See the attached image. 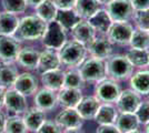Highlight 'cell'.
I'll use <instances>...</instances> for the list:
<instances>
[{"label": "cell", "mask_w": 149, "mask_h": 133, "mask_svg": "<svg viewBox=\"0 0 149 133\" xmlns=\"http://www.w3.org/2000/svg\"><path fill=\"white\" fill-rule=\"evenodd\" d=\"M5 94H6V89L0 87V110L3 108V103H5Z\"/></svg>", "instance_id": "ee69618b"}, {"label": "cell", "mask_w": 149, "mask_h": 133, "mask_svg": "<svg viewBox=\"0 0 149 133\" xmlns=\"http://www.w3.org/2000/svg\"><path fill=\"white\" fill-rule=\"evenodd\" d=\"M22 119L25 122V125L28 131L36 133L38 129L46 121V113L41 109L37 108L36 105L32 108L27 109L25 113L22 114Z\"/></svg>", "instance_id": "ac0fdd59"}, {"label": "cell", "mask_w": 149, "mask_h": 133, "mask_svg": "<svg viewBox=\"0 0 149 133\" xmlns=\"http://www.w3.org/2000/svg\"><path fill=\"white\" fill-rule=\"evenodd\" d=\"M13 88L25 96L33 94L38 90L37 76H33L31 72H24L16 79Z\"/></svg>", "instance_id": "5bb4252c"}, {"label": "cell", "mask_w": 149, "mask_h": 133, "mask_svg": "<svg viewBox=\"0 0 149 133\" xmlns=\"http://www.w3.org/2000/svg\"><path fill=\"white\" fill-rule=\"evenodd\" d=\"M47 22L38 16H27L19 21V25L13 34L20 41H37L44 37Z\"/></svg>", "instance_id": "6da1fadb"}, {"label": "cell", "mask_w": 149, "mask_h": 133, "mask_svg": "<svg viewBox=\"0 0 149 133\" xmlns=\"http://www.w3.org/2000/svg\"><path fill=\"white\" fill-rule=\"evenodd\" d=\"M87 52L93 58H98L101 60H107L112 53V43L107 37L100 36L95 38L86 45Z\"/></svg>", "instance_id": "7c38bea8"}, {"label": "cell", "mask_w": 149, "mask_h": 133, "mask_svg": "<svg viewBox=\"0 0 149 133\" xmlns=\"http://www.w3.org/2000/svg\"><path fill=\"white\" fill-rule=\"evenodd\" d=\"M148 101H149V100H148Z\"/></svg>", "instance_id": "816d5d0a"}, {"label": "cell", "mask_w": 149, "mask_h": 133, "mask_svg": "<svg viewBox=\"0 0 149 133\" xmlns=\"http://www.w3.org/2000/svg\"><path fill=\"white\" fill-rule=\"evenodd\" d=\"M56 123L61 129H79L84 124V119L76 108H65L56 116Z\"/></svg>", "instance_id": "4fadbf2b"}, {"label": "cell", "mask_w": 149, "mask_h": 133, "mask_svg": "<svg viewBox=\"0 0 149 133\" xmlns=\"http://www.w3.org/2000/svg\"><path fill=\"white\" fill-rule=\"evenodd\" d=\"M96 133H121L115 124H102L96 130Z\"/></svg>", "instance_id": "60d3db41"}, {"label": "cell", "mask_w": 149, "mask_h": 133, "mask_svg": "<svg viewBox=\"0 0 149 133\" xmlns=\"http://www.w3.org/2000/svg\"><path fill=\"white\" fill-rule=\"evenodd\" d=\"M98 1H99L100 5H106V6H107L108 3H110V2L113 1V0H98Z\"/></svg>", "instance_id": "7dc6e473"}, {"label": "cell", "mask_w": 149, "mask_h": 133, "mask_svg": "<svg viewBox=\"0 0 149 133\" xmlns=\"http://www.w3.org/2000/svg\"><path fill=\"white\" fill-rule=\"evenodd\" d=\"M145 133H149V123L146 124V129H145Z\"/></svg>", "instance_id": "c3c4849f"}, {"label": "cell", "mask_w": 149, "mask_h": 133, "mask_svg": "<svg viewBox=\"0 0 149 133\" xmlns=\"http://www.w3.org/2000/svg\"><path fill=\"white\" fill-rule=\"evenodd\" d=\"M58 10H70L74 9L76 0H52Z\"/></svg>", "instance_id": "ab89813d"}, {"label": "cell", "mask_w": 149, "mask_h": 133, "mask_svg": "<svg viewBox=\"0 0 149 133\" xmlns=\"http://www.w3.org/2000/svg\"><path fill=\"white\" fill-rule=\"evenodd\" d=\"M62 133H85V132L79 127V129H67V130H65Z\"/></svg>", "instance_id": "bcb514c9"}, {"label": "cell", "mask_w": 149, "mask_h": 133, "mask_svg": "<svg viewBox=\"0 0 149 133\" xmlns=\"http://www.w3.org/2000/svg\"><path fill=\"white\" fill-rule=\"evenodd\" d=\"M65 71L60 69L50 70L41 73V82L44 88L50 89L52 91H59L63 87Z\"/></svg>", "instance_id": "7402d4cb"}, {"label": "cell", "mask_w": 149, "mask_h": 133, "mask_svg": "<svg viewBox=\"0 0 149 133\" xmlns=\"http://www.w3.org/2000/svg\"><path fill=\"white\" fill-rule=\"evenodd\" d=\"M5 124H6V115L0 111V133H5Z\"/></svg>", "instance_id": "7bdbcfd3"}, {"label": "cell", "mask_w": 149, "mask_h": 133, "mask_svg": "<svg viewBox=\"0 0 149 133\" xmlns=\"http://www.w3.org/2000/svg\"><path fill=\"white\" fill-rule=\"evenodd\" d=\"M121 88L116 80L104 79L96 83L95 87V96L102 103H113L117 101L120 95Z\"/></svg>", "instance_id": "8992f818"}, {"label": "cell", "mask_w": 149, "mask_h": 133, "mask_svg": "<svg viewBox=\"0 0 149 133\" xmlns=\"http://www.w3.org/2000/svg\"><path fill=\"white\" fill-rule=\"evenodd\" d=\"M126 58L135 68H145L149 64V50H140V49H134L127 51Z\"/></svg>", "instance_id": "4dcf8cb0"}, {"label": "cell", "mask_w": 149, "mask_h": 133, "mask_svg": "<svg viewBox=\"0 0 149 133\" xmlns=\"http://www.w3.org/2000/svg\"><path fill=\"white\" fill-rule=\"evenodd\" d=\"M56 20L65 28L66 31H70L81 19L74 9H70V10H58Z\"/></svg>", "instance_id": "1f68e13d"}, {"label": "cell", "mask_w": 149, "mask_h": 133, "mask_svg": "<svg viewBox=\"0 0 149 133\" xmlns=\"http://www.w3.org/2000/svg\"><path fill=\"white\" fill-rule=\"evenodd\" d=\"M20 40L15 36L0 33V61L1 62H16L19 52L21 50Z\"/></svg>", "instance_id": "30bf717a"}, {"label": "cell", "mask_w": 149, "mask_h": 133, "mask_svg": "<svg viewBox=\"0 0 149 133\" xmlns=\"http://www.w3.org/2000/svg\"><path fill=\"white\" fill-rule=\"evenodd\" d=\"M129 44L134 49L149 50V31H145L140 29L134 30Z\"/></svg>", "instance_id": "836d02e7"}, {"label": "cell", "mask_w": 149, "mask_h": 133, "mask_svg": "<svg viewBox=\"0 0 149 133\" xmlns=\"http://www.w3.org/2000/svg\"><path fill=\"white\" fill-rule=\"evenodd\" d=\"M60 62L69 68L79 67L86 59L87 48L85 44L76 40H67L66 43L58 50Z\"/></svg>", "instance_id": "7a4b0ae2"}, {"label": "cell", "mask_w": 149, "mask_h": 133, "mask_svg": "<svg viewBox=\"0 0 149 133\" xmlns=\"http://www.w3.org/2000/svg\"><path fill=\"white\" fill-rule=\"evenodd\" d=\"M3 108L9 115H22L28 109L26 96L13 88L6 89Z\"/></svg>", "instance_id": "9c48e42d"}, {"label": "cell", "mask_w": 149, "mask_h": 133, "mask_svg": "<svg viewBox=\"0 0 149 133\" xmlns=\"http://www.w3.org/2000/svg\"><path fill=\"white\" fill-rule=\"evenodd\" d=\"M82 96L84 95L81 89L66 88V87H62L57 93L58 103L63 108H76L82 99Z\"/></svg>", "instance_id": "e0dca14e"}, {"label": "cell", "mask_w": 149, "mask_h": 133, "mask_svg": "<svg viewBox=\"0 0 149 133\" xmlns=\"http://www.w3.org/2000/svg\"><path fill=\"white\" fill-rule=\"evenodd\" d=\"M132 32H134V28L128 21L112 22L106 33V36L112 44L127 45L130 42Z\"/></svg>", "instance_id": "ba28073f"}, {"label": "cell", "mask_w": 149, "mask_h": 133, "mask_svg": "<svg viewBox=\"0 0 149 133\" xmlns=\"http://www.w3.org/2000/svg\"><path fill=\"white\" fill-rule=\"evenodd\" d=\"M116 127L121 133H129L138 129V125L140 124L137 119L135 113H124L119 112L117 119L113 123Z\"/></svg>", "instance_id": "4316f807"}, {"label": "cell", "mask_w": 149, "mask_h": 133, "mask_svg": "<svg viewBox=\"0 0 149 133\" xmlns=\"http://www.w3.org/2000/svg\"><path fill=\"white\" fill-rule=\"evenodd\" d=\"M42 44L47 49L58 51L67 41L66 30L57 20L48 22L47 29L42 37Z\"/></svg>", "instance_id": "5b68a950"}, {"label": "cell", "mask_w": 149, "mask_h": 133, "mask_svg": "<svg viewBox=\"0 0 149 133\" xmlns=\"http://www.w3.org/2000/svg\"><path fill=\"white\" fill-rule=\"evenodd\" d=\"M107 76L112 80L123 81L132 76L134 67L128 61L126 56L123 54H111L105 62Z\"/></svg>", "instance_id": "3957f363"}, {"label": "cell", "mask_w": 149, "mask_h": 133, "mask_svg": "<svg viewBox=\"0 0 149 133\" xmlns=\"http://www.w3.org/2000/svg\"><path fill=\"white\" fill-rule=\"evenodd\" d=\"M33 102H35V105L37 108L41 109L42 111H50L56 108L58 104L56 91H52L47 88L40 89L33 96Z\"/></svg>", "instance_id": "9a60e30c"}, {"label": "cell", "mask_w": 149, "mask_h": 133, "mask_svg": "<svg viewBox=\"0 0 149 133\" xmlns=\"http://www.w3.org/2000/svg\"><path fill=\"white\" fill-rule=\"evenodd\" d=\"M36 133H62V131L61 127L56 123V121L46 120Z\"/></svg>", "instance_id": "f35d334b"}, {"label": "cell", "mask_w": 149, "mask_h": 133, "mask_svg": "<svg viewBox=\"0 0 149 133\" xmlns=\"http://www.w3.org/2000/svg\"><path fill=\"white\" fill-rule=\"evenodd\" d=\"M39 56H40V52L36 50L35 48L25 47V48H21L16 61L22 68L29 70V71H32V70L37 69Z\"/></svg>", "instance_id": "44dd1931"}, {"label": "cell", "mask_w": 149, "mask_h": 133, "mask_svg": "<svg viewBox=\"0 0 149 133\" xmlns=\"http://www.w3.org/2000/svg\"><path fill=\"white\" fill-rule=\"evenodd\" d=\"M129 133H141L140 131H138V130H135V131H132V132H129Z\"/></svg>", "instance_id": "681fc988"}, {"label": "cell", "mask_w": 149, "mask_h": 133, "mask_svg": "<svg viewBox=\"0 0 149 133\" xmlns=\"http://www.w3.org/2000/svg\"><path fill=\"white\" fill-rule=\"evenodd\" d=\"M101 102L96 96H82L76 110L84 120H93Z\"/></svg>", "instance_id": "d6986e66"}, {"label": "cell", "mask_w": 149, "mask_h": 133, "mask_svg": "<svg viewBox=\"0 0 149 133\" xmlns=\"http://www.w3.org/2000/svg\"><path fill=\"white\" fill-rule=\"evenodd\" d=\"M148 67H149V64H148Z\"/></svg>", "instance_id": "f907efd6"}, {"label": "cell", "mask_w": 149, "mask_h": 133, "mask_svg": "<svg viewBox=\"0 0 149 133\" xmlns=\"http://www.w3.org/2000/svg\"><path fill=\"white\" fill-rule=\"evenodd\" d=\"M1 3L5 11L15 14L24 13L28 7L26 0H1Z\"/></svg>", "instance_id": "d590c367"}, {"label": "cell", "mask_w": 149, "mask_h": 133, "mask_svg": "<svg viewBox=\"0 0 149 133\" xmlns=\"http://www.w3.org/2000/svg\"><path fill=\"white\" fill-rule=\"evenodd\" d=\"M135 114L139 123L145 124V125L149 123V101H141Z\"/></svg>", "instance_id": "74e56055"}, {"label": "cell", "mask_w": 149, "mask_h": 133, "mask_svg": "<svg viewBox=\"0 0 149 133\" xmlns=\"http://www.w3.org/2000/svg\"><path fill=\"white\" fill-rule=\"evenodd\" d=\"M45 0H26L27 2V6L32 7V8H36L37 6H39L41 2H44Z\"/></svg>", "instance_id": "f6af8a7d"}, {"label": "cell", "mask_w": 149, "mask_h": 133, "mask_svg": "<svg viewBox=\"0 0 149 133\" xmlns=\"http://www.w3.org/2000/svg\"><path fill=\"white\" fill-rule=\"evenodd\" d=\"M35 9H36V16L46 21L47 23L56 20L58 9L52 2V0H45L44 2H41Z\"/></svg>", "instance_id": "f546056e"}, {"label": "cell", "mask_w": 149, "mask_h": 133, "mask_svg": "<svg viewBox=\"0 0 149 133\" xmlns=\"http://www.w3.org/2000/svg\"><path fill=\"white\" fill-rule=\"evenodd\" d=\"M78 71L85 82H99L107 78L105 60L98 58H88L79 65Z\"/></svg>", "instance_id": "277c9868"}, {"label": "cell", "mask_w": 149, "mask_h": 133, "mask_svg": "<svg viewBox=\"0 0 149 133\" xmlns=\"http://www.w3.org/2000/svg\"><path fill=\"white\" fill-rule=\"evenodd\" d=\"M20 19L17 14L8 11L0 12V33L13 36L19 25Z\"/></svg>", "instance_id": "f1b7e54d"}, {"label": "cell", "mask_w": 149, "mask_h": 133, "mask_svg": "<svg viewBox=\"0 0 149 133\" xmlns=\"http://www.w3.org/2000/svg\"><path fill=\"white\" fill-rule=\"evenodd\" d=\"M70 31L72 33L74 40L85 45H87L96 37V31L93 28V25L88 22V20L81 19Z\"/></svg>", "instance_id": "ffe728a7"}, {"label": "cell", "mask_w": 149, "mask_h": 133, "mask_svg": "<svg viewBox=\"0 0 149 133\" xmlns=\"http://www.w3.org/2000/svg\"><path fill=\"white\" fill-rule=\"evenodd\" d=\"M141 103V95L132 89L121 90L120 95L116 101V108L118 112L135 113Z\"/></svg>", "instance_id": "8fae6325"}, {"label": "cell", "mask_w": 149, "mask_h": 133, "mask_svg": "<svg viewBox=\"0 0 149 133\" xmlns=\"http://www.w3.org/2000/svg\"><path fill=\"white\" fill-rule=\"evenodd\" d=\"M100 9L98 0H76L74 10L80 19L88 20Z\"/></svg>", "instance_id": "484cf974"}, {"label": "cell", "mask_w": 149, "mask_h": 133, "mask_svg": "<svg viewBox=\"0 0 149 133\" xmlns=\"http://www.w3.org/2000/svg\"><path fill=\"white\" fill-rule=\"evenodd\" d=\"M134 7L135 11L149 9V0H129Z\"/></svg>", "instance_id": "b9f144b4"}, {"label": "cell", "mask_w": 149, "mask_h": 133, "mask_svg": "<svg viewBox=\"0 0 149 133\" xmlns=\"http://www.w3.org/2000/svg\"><path fill=\"white\" fill-rule=\"evenodd\" d=\"M107 12L112 22H126L134 18L135 9L129 0H113L107 5Z\"/></svg>", "instance_id": "52a82bcc"}, {"label": "cell", "mask_w": 149, "mask_h": 133, "mask_svg": "<svg viewBox=\"0 0 149 133\" xmlns=\"http://www.w3.org/2000/svg\"><path fill=\"white\" fill-rule=\"evenodd\" d=\"M134 20L137 29L149 31V9L135 11Z\"/></svg>", "instance_id": "8d00e7d4"}, {"label": "cell", "mask_w": 149, "mask_h": 133, "mask_svg": "<svg viewBox=\"0 0 149 133\" xmlns=\"http://www.w3.org/2000/svg\"><path fill=\"white\" fill-rule=\"evenodd\" d=\"M118 110L113 107L111 103H100L98 112L96 114L95 119L99 125L102 124H113L118 116Z\"/></svg>", "instance_id": "cb8c5ba5"}, {"label": "cell", "mask_w": 149, "mask_h": 133, "mask_svg": "<svg viewBox=\"0 0 149 133\" xmlns=\"http://www.w3.org/2000/svg\"><path fill=\"white\" fill-rule=\"evenodd\" d=\"M18 76V69L13 62H0V87L13 88Z\"/></svg>", "instance_id": "603a6c76"}, {"label": "cell", "mask_w": 149, "mask_h": 133, "mask_svg": "<svg viewBox=\"0 0 149 133\" xmlns=\"http://www.w3.org/2000/svg\"><path fill=\"white\" fill-rule=\"evenodd\" d=\"M129 79L132 90L140 95H149V70L138 71Z\"/></svg>", "instance_id": "83f0119b"}, {"label": "cell", "mask_w": 149, "mask_h": 133, "mask_svg": "<svg viewBox=\"0 0 149 133\" xmlns=\"http://www.w3.org/2000/svg\"><path fill=\"white\" fill-rule=\"evenodd\" d=\"M85 81L80 76L78 69L71 68L70 70L65 72V81L63 87L66 88H74V89H82L85 87Z\"/></svg>", "instance_id": "e575fe53"}, {"label": "cell", "mask_w": 149, "mask_h": 133, "mask_svg": "<svg viewBox=\"0 0 149 133\" xmlns=\"http://www.w3.org/2000/svg\"><path fill=\"white\" fill-rule=\"evenodd\" d=\"M88 22L93 25L95 31L100 33V34H102V36L107 33L109 27L112 23V21L110 19L108 12H107V10H104V9H99L95 14H93L88 19Z\"/></svg>", "instance_id": "d4e9b609"}, {"label": "cell", "mask_w": 149, "mask_h": 133, "mask_svg": "<svg viewBox=\"0 0 149 133\" xmlns=\"http://www.w3.org/2000/svg\"><path fill=\"white\" fill-rule=\"evenodd\" d=\"M60 64H61V62L59 59L58 51L46 48L44 51L40 52L37 70L40 73H44V72H47L50 70L59 69Z\"/></svg>", "instance_id": "2e32d148"}, {"label": "cell", "mask_w": 149, "mask_h": 133, "mask_svg": "<svg viewBox=\"0 0 149 133\" xmlns=\"http://www.w3.org/2000/svg\"><path fill=\"white\" fill-rule=\"evenodd\" d=\"M27 127L21 115H8L6 116L5 133H27Z\"/></svg>", "instance_id": "d6a6232c"}]
</instances>
